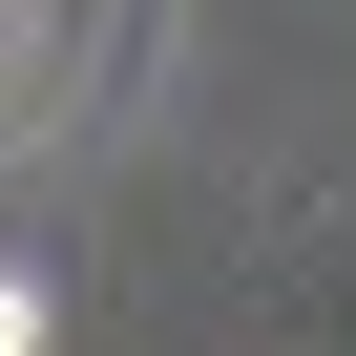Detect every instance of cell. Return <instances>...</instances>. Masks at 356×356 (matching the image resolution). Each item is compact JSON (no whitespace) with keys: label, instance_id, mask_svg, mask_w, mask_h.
<instances>
[{"label":"cell","instance_id":"1","mask_svg":"<svg viewBox=\"0 0 356 356\" xmlns=\"http://www.w3.org/2000/svg\"><path fill=\"white\" fill-rule=\"evenodd\" d=\"M0 356H42V273H0Z\"/></svg>","mask_w":356,"mask_h":356}]
</instances>
